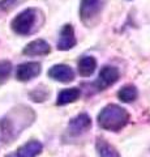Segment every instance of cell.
Instances as JSON below:
<instances>
[{"label":"cell","mask_w":150,"mask_h":157,"mask_svg":"<svg viewBox=\"0 0 150 157\" xmlns=\"http://www.w3.org/2000/svg\"><path fill=\"white\" fill-rule=\"evenodd\" d=\"M35 119V114L30 107L18 106L0 119V139L4 143H11L20 135L22 130L30 126Z\"/></svg>","instance_id":"6da1fadb"},{"label":"cell","mask_w":150,"mask_h":157,"mask_svg":"<svg viewBox=\"0 0 150 157\" xmlns=\"http://www.w3.org/2000/svg\"><path fill=\"white\" fill-rule=\"evenodd\" d=\"M45 22V14L38 8H26L22 12H20L16 17L12 20L11 28L13 33L17 36H31L37 30H39L41 26Z\"/></svg>","instance_id":"7a4b0ae2"},{"label":"cell","mask_w":150,"mask_h":157,"mask_svg":"<svg viewBox=\"0 0 150 157\" xmlns=\"http://www.w3.org/2000/svg\"><path fill=\"white\" fill-rule=\"evenodd\" d=\"M97 121H98V124L102 130L119 132L128 124L129 113L122 106L110 104L101 110L98 117H97Z\"/></svg>","instance_id":"3957f363"},{"label":"cell","mask_w":150,"mask_h":157,"mask_svg":"<svg viewBox=\"0 0 150 157\" xmlns=\"http://www.w3.org/2000/svg\"><path fill=\"white\" fill-rule=\"evenodd\" d=\"M107 0H81L79 14L81 22L88 28H93L101 21Z\"/></svg>","instance_id":"277c9868"},{"label":"cell","mask_w":150,"mask_h":157,"mask_svg":"<svg viewBox=\"0 0 150 157\" xmlns=\"http://www.w3.org/2000/svg\"><path fill=\"white\" fill-rule=\"evenodd\" d=\"M119 77H120V72L118 67L111 66V64L103 66L98 73V78L94 81V86L98 92L106 90L107 88L116 84Z\"/></svg>","instance_id":"5b68a950"},{"label":"cell","mask_w":150,"mask_h":157,"mask_svg":"<svg viewBox=\"0 0 150 157\" xmlns=\"http://www.w3.org/2000/svg\"><path fill=\"white\" fill-rule=\"evenodd\" d=\"M77 45V38L75 34V28L72 24L63 25L59 33V39L56 43V48L60 51H69Z\"/></svg>","instance_id":"8992f818"},{"label":"cell","mask_w":150,"mask_h":157,"mask_svg":"<svg viewBox=\"0 0 150 157\" xmlns=\"http://www.w3.org/2000/svg\"><path fill=\"white\" fill-rule=\"evenodd\" d=\"M41 72H42V64L39 62H25L17 66L16 78L18 81L26 82L33 80L37 76H39Z\"/></svg>","instance_id":"52a82bcc"},{"label":"cell","mask_w":150,"mask_h":157,"mask_svg":"<svg viewBox=\"0 0 150 157\" xmlns=\"http://www.w3.org/2000/svg\"><path fill=\"white\" fill-rule=\"evenodd\" d=\"M91 127V118L86 113H80L73 117L68 123V134L72 136H80Z\"/></svg>","instance_id":"ba28073f"},{"label":"cell","mask_w":150,"mask_h":157,"mask_svg":"<svg viewBox=\"0 0 150 157\" xmlns=\"http://www.w3.org/2000/svg\"><path fill=\"white\" fill-rule=\"evenodd\" d=\"M47 76L55 81L68 84V82L75 80V71L73 68L68 64H55L52 66L47 72Z\"/></svg>","instance_id":"9c48e42d"},{"label":"cell","mask_w":150,"mask_h":157,"mask_svg":"<svg viewBox=\"0 0 150 157\" xmlns=\"http://www.w3.org/2000/svg\"><path fill=\"white\" fill-rule=\"evenodd\" d=\"M50 52H51L50 43L41 38L29 42L22 50V54L26 56H45L48 55Z\"/></svg>","instance_id":"30bf717a"},{"label":"cell","mask_w":150,"mask_h":157,"mask_svg":"<svg viewBox=\"0 0 150 157\" xmlns=\"http://www.w3.org/2000/svg\"><path fill=\"white\" fill-rule=\"evenodd\" d=\"M97 59L93 55H84L79 59L77 62V71L80 76L82 77H89L91 76L97 70Z\"/></svg>","instance_id":"8fae6325"},{"label":"cell","mask_w":150,"mask_h":157,"mask_svg":"<svg viewBox=\"0 0 150 157\" xmlns=\"http://www.w3.org/2000/svg\"><path fill=\"white\" fill-rule=\"evenodd\" d=\"M81 96V89L77 86L73 88H67V89H63L59 92L56 98V105L57 106H65L68 104H73Z\"/></svg>","instance_id":"7c38bea8"},{"label":"cell","mask_w":150,"mask_h":157,"mask_svg":"<svg viewBox=\"0 0 150 157\" xmlns=\"http://www.w3.org/2000/svg\"><path fill=\"white\" fill-rule=\"evenodd\" d=\"M42 149H43L42 143H39L38 140H30L26 144L21 145L17 149L16 155L18 157H37L42 152Z\"/></svg>","instance_id":"4fadbf2b"},{"label":"cell","mask_w":150,"mask_h":157,"mask_svg":"<svg viewBox=\"0 0 150 157\" xmlns=\"http://www.w3.org/2000/svg\"><path fill=\"white\" fill-rule=\"evenodd\" d=\"M95 149H97V153H98V157H122L118 152V149H116L114 145L107 143L102 137L97 139Z\"/></svg>","instance_id":"5bb4252c"},{"label":"cell","mask_w":150,"mask_h":157,"mask_svg":"<svg viewBox=\"0 0 150 157\" xmlns=\"http://www.w3.org/2000/svg\"><path fill=\"white\" fill-rule=\"evenodd\" d=\"M137 97H138V89L133 84H125L118 92V98L124 104H130V102L136 101Z\"/></svg>","instance_id":"9a60e30c"},{"label":"cell","mask_w":150,"mask_h":157,"mask_svg":"<svg viewBox=\"0 0 150 157\" xmlns=\"http://www.w3.org/2000/svg\"><path fill=\"white\" fill-rule=\"evenodd\" d=\"M26 0H0V17L7 16Z\"/></svg>","instance_id":"2e32d148"},{"label":"cell","mask_w":150,"mask_h":157,"mask_svg":"<svg viewBox=\"0 0 150 157\" xmlns=\"http://www.w3.org/2000/svg\"><path fill=\"white\" fill-rule=\"evenodd\" d=\"M29 96H30V98L34 102H43V101L47 100L48 96H50V90H48L46 86L41 85V86L35 88L34 90H31L29 93Z\"/></svg>","instance_id":"e0dca14e"},{"label":"cell","mask_w":150,"mask_h":157,"mask_svg":"<svg viewBox=\"0 0 150 157\" xmlns=\"http://www.w3.org/2000/svg\"><path fill=\"white\" fill-rule=\"evenodd\" d=\"M12 68H13V66L9 60H7V59L0 60V85L8 80V77L11 76V73H12Z\"/></svg>","instance_id":"ac0fdd59"},{"label":"cell","mask_w":150,"mask_h":157,"mask_svg":"<svg viewBox=\"0 0 150 157\" xmlns=\"http://www.w3.org/2000/svg\"><path fill=\"white\" fill-rule=\"evenodd\" d=\"M5 157H18L16 153H11V155H8V156H5Z\"/></svg>","instance_id":"d6986e66"},{"label":"cell","mask_w":150,"mask_h":157,"mask_svg":"<svg viewBox=\"0 0 150 157\" xmlns=\"http://www.w3.org/2000/svg\"><path fill=\"white\" fill-rule=\"evenodd\" d=\"M129 2H130V0H129Z\"/></svg>","instance_id":"ffe728a7"}]
</instances>
